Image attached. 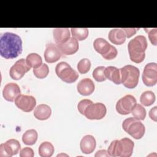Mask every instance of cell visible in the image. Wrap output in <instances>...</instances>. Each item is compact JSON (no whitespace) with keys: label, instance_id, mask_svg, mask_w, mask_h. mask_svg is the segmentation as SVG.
<instances>
[{"label":"cell","instance_id":"37","mask_svg":"<svg viewBox=\"0 0 157 157\" xmlns=\"http://www.w3.org/2000/svg\"><path fill=\"white\" fill-rule=\"evenodd\" d=\"M122 29L124 31L126 37L128 38H129L136 34L137 30L138 31L139 28H123Z\"/></svg>","mask_w":157,"mask_h":157},{"label":"cell","instance_id":"14","mask_svg":"<svg viewBox=\"0 0 157 157\" xmlns=\"http://www.w3.org/2000/svg\"><path fill=\"white\" fill-rule=\"evenodd\" d=\"M58 47L62 54L65 55H71L76 53L79 48L78 40L73 37L69 38L66 42L58 45Z\"/></svg>","mask_w":157,"mask_h":157},{"label":"cell","instance_id":"28","mask_svg":"<svg viewBox=\"0 0 157 157\" xmlns=\"http://www.w3.org/2000/svg\"><path fill=\"white\" fill-rule=\"evenodd\" d=\"M155 94L153 91H146L141 94L140 101L144 106H150L155 102Z\"/></svg>","mask_w":157,"mask_h":157},{"label":"cell","instance_id":"6","mask_svg":"<svg viewBox=\"0 0 157 157\" xmlns=\"http://www.w3.org/2000/svg\"><path fill=\"white\" fill-rule=\"evenodd\" d=\"M106 112L107 109L104 104L93 102L86 107L84 115L90 120H101L105 117Z\"/></svg>","mask_w":157,"mask_h":157},{"label":"cell","instance_id":"39","mask_svg":"<svg viewBox=\"0 0 157 157\" xmlns=\"http://www.w3.org/2000/svg\"><path fill=\"white\" fill-rule=\"evenodd\" d=\"M94 156L95 157H97V156H101V157H102V156H109V155L107 152V150H98L94 155Z\"/></svg>","mask_w":157,"mask_h":157},{"label":"cell","instance_id":"11","mask_svg":"<svg viewBox=\"0 0 157 157\" xmlns=\"http://www.w3.org/2000/svg\"><path fill=\"white\" fill-rule=\"evenodd\" d=\"M16 106L25 112H31L36 105V100L33 96L20 94L15 99Z\"/></svg>","mask_w":157,"mask_h":157},{"label":"cell","instance_id":"21","mask_svg":"<svg viewBox=\"0 0 157 157\" xmlns=\"http://www.w3.org/2000/svg\"><path fill=\"white\" fill-rule=\"evenodd\" d=\"M111 46L112 45L103 38H98L95 39L93 42L94 48L98 53L101 54L102 56L107 53Z\"/></svg>","mask_w":157,"mask_h":157},{"label":"cell","instance_id":"29","mask_svg":"<svg viewBox=\"0 0 157 157\" xmlns=\"http://www.w3.org/2000/svg\"><path fill=\"white\" fill-rule=\"evenodd\" d=\"M131 113L136 118L139 120H144L146 117V110L140 104H136L133 109H132Z\"/></svg>","mask_w":157,"mask_h":157},{"label":"cell","instance_id":"32","mask_svg":"<svg viewBox=\"0 0 157 157\" xmlns=\"http://www.w3.org/2000/svg\"><path fill=\"white\" fill-rule=\"evenodd\" d=\"M104 66H98L94 69L93 72V77L96 81L101 82L106 80L104 75Z\"/></svg>","mask_w":157,"mask_h":157},{"label":"cell","instance_id":"17","mask_svg":"<svg viewBox=\"0 0 157 157\" xmlns=\"http://www.w3.org/2000/svg\"><path fill=\"white\" fill-rule=\"evenodd\" d=\"M53 38L56 45H60L69 39L71 34L67 28H57L53 29Z\"/></svg>","mask_w":157,"mask_h":157},{"label":"cell","instance_id":"19","mask_svg":"<svg viewBox=\"0 0 157 157\" xmlns=\"http://www.w3.org/2000/svg\"><path fill=\"white\" fill-rule=\"evenodd\" d=\"M104 75L106 79H109L117 85L121 83L120 69L115 66H108L105 67Z\"/></svg>","mask_w":157,"mask_h":157},{"label":"cell","instance_id":"4","mask_svg":"<svg viewBox=\"0 0 157 157\" xmlns=\"http://www.w3.org/2000/svg\"><path fill=\"white\" fill-rule=\"evenodd\" d=\"M122 128L135 139H141L145 132L144 124L135 117H129L122 123Z\"/></svg>","mask_w":157,"mask_h":157},{"label":"cell","instance_id":"25","mask_svg":"<svg viewBox=\"0 0 157 157\" xmlns=\"http://www.w3.org/2000/svg\"><path fill=\"white\" fill-rule=\"evenodd\" d=\"M27 64L33 69L39 67L42 64V59L41 56L35 53H29L26 58Z\"/></svg>","mask_w":157,"mask_h":157},{"label":"cell","instance_id":"24","mask_svg":"<svg viewBox=\"0 0 157 157\" xmlns=\"http://www.w3.org/2000/svg\"><path fill=\"white\" fill-rule=\"evenodd\" d=\"M54 147L49 142H44L39 147V155L41 157H50L54 153Z\"/></svg>","mask_w":157,"mask_h":157},{"label":"cell","instance_id":"13","mask_svg":"<svg viewBox=\"0 0 157 157\" xmlns=\"http://www.w3.org/2000/svg\"><path fill=\"white\" fill-rule=\"evenodd\" d=\"M21 93L19 86L15 83H9L6 84L2 90L4 98L9 102H13Z\"/></svg>","mask_w":157,"mask_h":157},{"label":"cell","instance_id":"36","mask_svg":"<svg viewBox=\"0 0 157 157\" xmlns=\"http://www.w3.org/2000/svg\"><path fill=\"white\" fill-rule=\"evenodd\" d=\"M34 155V151L30 147H25L20 151V157H33Z\"/></svg>","mask_w":157,"mask_h":157},{"label":"cell","instance_id":"34","mask_svg":"<svg viewBox=\"0 0 157 157\" xmlns=\"http://www.w3.org/2000/svg\"><path fill=\"white\" fill-rule=\"evenodd\" d=\"M91 103H93V102L90 100V99H82L81 100L78 105H77V109H78V110L79 111V112L82 114V115H84V112H85V109H86V107L90 105L91 104Z\"/></svg>","mask_w":157,"mask_h":157},{"label":"cell","instance_id":"27","mask_svg":"<svg viewBox=\"0 0 157 157\" xmlns=\"http://www.w3.org/2000/svg\"><path fill=\"white\" fill-rule=\"evenodd\" d=\"M71 34L77 40H83L88 36V29L86 28H72Z\"/></svg>","mask_w":157,"mask_h":157},{"label":"cell","instance_id":"31","mask_svg":"<svg viewBox=\"0 0 157 157\" xmlns=\"http://www.w3.org/2000/svg\"><path fill=\"white\" fill-rule=\"evenodd\" d=\"M91 67V61L88 58H83L77 64V69L80 74L87 73Z\"/></svg>","mask_w":157,"mask_h":157},{"label":"cell","instance_id":"35","mask_svg":"<svg viewBox=\"0 0 157 157\" xmlns=\"http://www.w3.org/2000/svg\"><path fill=\"white\" fill-rule=\"evenodd\" d=\"M117 48L112 45L110 49L109 50V51L107 52V54H105L104 56H103L102 57L105 59H108V60H110V59H114L117 56Z\"/></svg>","mask_w":157,"mask_h":157},{"label":"cell","instance_id":"23","mask_svg":"<svg viewBox=\"0 0 157 157\" xmlns=\"http://www.w3.org/2000/svg\"><path fill=\"white\" fill-rule=\"evenodd\" d=\"M37 137L38 134L36 130L34 129H28L23 134L22 141L25 145H33L36 142Z\"/></svg>","mask_w":157,"mask_h":157},{"label":"cell","instance_id":"2","mask_svg":"<svg viewBox=\"0 0 157 157\" xmlns=\"http://www.w3.org/2000/svg\"><path fill=\"white\" fill-rule=\"evenodd\" d=\"M148 44L144 36L139 35L131 40L128 45L129 58L136 63H142L145 57V50Z\"/></svg>","mask_w":157,"mask_h":157},{"label":"cell","instance_id":"15","mask_svg":"<svg viewBox=\"0 0 157 157\" xmlns=\"http://www.w3.org/2000/svg\"><path fill=\"white\" fill-rule=\"evenodd\" d=\"M94 84L93 80L88 78L82 79L77 85V90L78 93L83 96H88L94 91Z\"/></svg>","mask_w":157,"mask_h":157},{"label":"cell","instance_id":"22","mask_svg":"<svg viewBox=\"0 0 157 157\" xmlns=\"http://www.w3.org/2000/svg\"><path fill=\"white\" fill-rule=\"evenodd\" d=\"M121 144V157H129L132 155L134 146V142L128 137L120 140Z\"/></svg>","mask_w":157,"mask_h":157},{"label":"cell","instance_id":"30","mask_svg":"<svg viewBox=\"0 0 157 157\" xmlns=\"http://www.w3.org/2000/svg\"><path fill=\"white\" fill-rule=\"evenodd\" d=\"M33 73L37 78L42 79L48 75L49 73V68L47 64L42 63L39 67L33 69Z\"/></svg>","mask_w":157,"mask_h":157},{"label":"cell","instance_id":"18","mask_svg":"<svg viewBox=\"0 0 157 157\" xmlns=\"http://www.w3.org/2000/svg\"><path fill=\"white\" fill-rule=\"evenodd\" d=\"M108 38L112 44L121 45L125 42L126 37L122 28H114L109 31Z\"/></svg>","mask_w":157,"mask_h":157},{"label":"cell","instance_id":"33","mask_svg":"<svg viewBox=\"0 0 157 157\" xmlns=\"http://www.w3.org/2000/svg\"><path fill=\"white\" fill-rule=\"evenodd\" d=\"M145 31L148 33V38L150 39V42L153 45H157V37H156V34H157V29L155 28H144Z\"/></svg>","mask_w":157,"mask_h":157},{"label":"cell","instance_id":"3","mask_svg":"<svg viewBox=\"0 0 157 157\" xmlns=\"http://www.w3.org/2000/svg\"><path fill=\"white\" fill-rule=\"evenodd\" d=\"M121 83L126 88L132 89L136 87L139 82V69L132 65H126L120 68Z\"/></svg>","mask_w":157,"mask_h":157},{"label":"cell","instance_id":"16","mask_svg":"<svg viewBox=\"0 0 157 157\" xmlns=\"http://www.w3.org/2000/svg\"><path fill=\"white\" fill-rule=\"evenodd\" d=\"M96 146V139L91 135H86L80 140V150L85 154H90L93 152Z\"/></svg>","mask_w":157,"mask_h":157},{"label":"cell","instance_id":"1","mask_svg":"<svg viewBox=\"0 0 157 157\" xmlns=\"http://www.w3.org/2000/svg\"><path fill=\"white\" fill-rule=\"evenodd\" d=\"M21 37L14 33L6 32L0 36V54L5 59H13L22 52Z\"/></svg>","mask_w":157,"mask_h":157},{"label":"cell","instance_id":"8","mask_svg":"<svg viewBox=\"0 0 157 157\" xmlns=\"http://www.w3.org/2000/svg\"><path fill=\"white\" fill-rule=\"evenodd\" d=\"M137 101L134 96L127 94L120 98L116 104V110L121 115H128L131 113Z\"/></svg>","mask_w":157,"mask_h":157},{"label":"cell","instance_id":"20","mask_svg":"<svg viewBox=\"0 0 157 157\" xmlns=\"http://www.w3.org/2000/svg\"><path fill=\"white\" fill-rule=\"evenodd\" d=\"M52 114V109L49 105L41 104L38 105L34 109V116L39 120H45L50 118Z\"/></svg>","mask_w":157,"mask_h":157},{"label":"cell","instance_id":"9","mask_svg":"<svg viewBox=\"0 0 157 157\" xmlns=\"http://www.w3.org/2000/svg\"><path fill=\"white\" fill-rule=\"evenodd\" d=\"M20 142L14 139H10L0 145V156L11 157L17 155L20 150Z\"/></svg>","mask_w":157,"mask_h":157},{"label":"cell","instance_id":"10","mask_svg":"<svg viewBox=\"0 0 157 157\" xmlns=\"http://www.w3.org/2000/svg\"><path fill=\"white\" fill-rule=\"evenodd\" d=\"M30 69L31 67L27 64L26 59L21 58L17 61L10 67L9 74L13 80H18L21 79Z\"/></svg>","mask_w":157,"mask_h":157},{"label":"cell","instance_id":"26","mask_svg":"<svg viewBox=\"0 0 157 157\" xmlns=\"http://www.w3.org/2000/svg\"><path fill=\"white\" fill-rule=\"evenodd\" d=\"M107 152L110 156H120L121 154V144L120 140H113L108 147Z\"/></svg>","mask_w":157,"mask_h":157},{"label":"cell","instance_id":"5","mask_svg":"<svg viewBox=\"0 0 157 157\" xmlns=\"http://www.w3.org/2000/svg\"><path fill=\"white\" fill-rule=\"evenodd\" d=\"M55 72L61 80L67 83L75 82L78 77V74L67 63L64 61L56 64Z\"/></svg>","mask_w":157,"mask_h":157},{"label":"cell","instance_id":"7","mask_svg":"<svg viewBox=\"0 0 157 157\" xmlns=\"http://www.w3.org/2000/svg\"><path fill=\"white\" fill-rule=\"evenodd\" d=\"M142 78L144 83L147 86H153L157 83V64L150 63L144 67Z\"/></svg>","mask_w":157,"mask_h":157},{"label":"cell","instance_id":"12","mask_svg":"<svg viewBox=\"0 0 157 157\" xmlns=\"http://www.w3.org/2000/svg\"><path fill=\"white\" fill-rule=\"evenodd\" d=\"M62 53L58 47L57 45L50 43L46 45L44 52V58L46 62L53 63L58 61L61 57Z\"/></svg>","mask_w":157,"mask_h":157},{"label":"cell","instance_id":"38","mask_svg":"<svg viewBox=\"0 0 157 157\" xmlns=\"http://www.w3.org/2000/svg\"><path fill=\"white\" fill-rule=\"evenodd\" d=\"M156 112H157V107L156 106H155L154 107L151 109L149 111L150 118L155 122L157 121V117H156L157 113Z\"/></svg>","mask_w":157,"mask_h":157}]
</instances>
